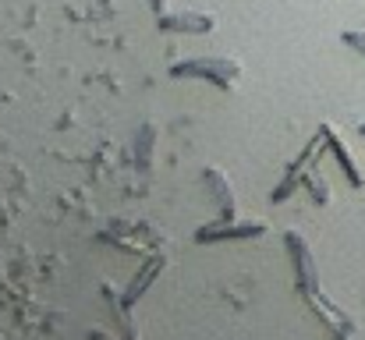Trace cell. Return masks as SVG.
<instances>
[{
  "label": "cell",
  "mask_w": 365,
  "mask_h": 340,
  "mask_svg": "<svg viewBox=\"0 0 365 340\" xmlns=\"http://www.w3.org/2000/svg\"><path fill=\"white\" fill-rule=\"evenodd\" d=\"M242 68L227 57H206V61H185L170 68V78H206L213 86H227L231 78H238Z\"/></svg>",
  "instance_id": "obj_1"
},
{
  "label": "cell",
  "mask_w": 365,
  "mask_h": 340,
  "mask_svg": "<svg viewBox=\"0 0 365 340\" xmlns=\"http://www.w3.org/2000/svg\"><path fill=\"white\" fill-rule=\"evenodd\" d=\"M284 244H287V252H291V259H294L298 287H302L305 294H312V291H316V266H312V252H309L305 237L294 234V230H287V234H284Z\"/></svg>",
  "instance_id": "obj_2"
},
{
  "label": "cell",
  "mask_w": 365,
  "mask_h": 340,
  "mask_svg": "<svg viewBox=\"0 0 365 340\" xmlns=\"http://www.w3.org/2000/svg\"><path fill=\"white\" fill-rule=\"evenodd\" d=\"M259 234H266V224H259V220H245V224H235V220H224V224H210V227H199L195 230V241L199 244H213V241H238V237H259Z\"/></svg>",
  "instance_id": "obj_3"
},
{
  "label": "cell",
  "mask_w": 365,
  "mask_h": 340,
  "mask_svg": "<svg viewBox=\"0 0 365 340\" xmlns=\"http://www.w3.org/2000/svg\"><path fill=\"white\" fill-rule=\"evenodd\" d=\"M163 273V255H149V262H142V269L135 273V280H131V287L124 291V309H131L153 284H156V277Z\"/></svg>",
  "instance_id": "obj_4"
},
{
  "label": "cell",
  "mask_w": 365,
  "mask_h": 340,
  "mask_svg": "<svg viewBox=\"0 0 365 340\" xmlns=\"http://www.w3.org/2000/svg\"><path fill=\"white\" fill-rule=\"evenodd\" d=\"M160 29L163 32H210L213 18L210 14H167L160 18Z\"/></svg>",
  "instance_id": "obj_5"
},
{
  "label": "cell",
  "mask_w": 365,
  "mask_h": 340,
  "mask_svg": "<svg viewBox=\"0 0 365 340\" xmlns=\"http://www.w3.org/2000/svg\"><path fill=\"white\" fill-rule=\"evenodd\" d=\"M323 138H327V145L334 149V156H337V163H341V170L348 174V181H351L355 188H362V174H359V163L351 160V153L344 149V142H341V138H337V135H334L330 128H323Z\"/></svg>",
  "instance_id": "obj_6"
},
{
  "label": "cell",
  "mask_w": 365,
  "mask_h": 340,
  "mask_svg": "<svg viewBox=\"0 0 365 340\" xmlns=\"http://www.w3.org/2000/svg\"><path fill=\"white\" fill-rule=\"evenodd\" d=\"M206 181L217 188V202H220V210H224V217L231 220L235 217V195H231V188L224 185V177L217 174V170H206Z\"/></svg>",
  "instance_id": "obj_7"
},
{
  "label": "cell",
  "mask_w": 365,
  "mask_h": 340,
  "mask_svg": "<svg viewBox=\"0 0 365 340\" xmlns=\"http://www.w3.org/2000/svg\"><path fill=\"white\" fill-rule=\"evenodd\" d=\"M341 43H344V46H351V50H359V53L365 57V32H344V36H341Z\"/></svg>",
  "instance_id": "obj_8"
}]
</instances>
